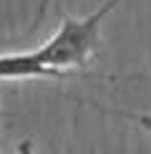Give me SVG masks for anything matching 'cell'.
<instances>
[{"mask_svg": "<svg viewBox=\"0 0 151 154\" xmlns=\"http://www.w3.org/2000/svg\"><path fill=\"white\" fill-rule=\"evenodd\" d=\"M118 0H108L98 10L88 13L86 18H73L63 15L61 25L53 35L43 43L40 48H35L38 58L53 71H83L88 63L93 61V56L101 48V23L108 13L116 8ZM73 79H86L83 73H71Z\"/></svg>", "mask_w": 151, "mask_h": 154, "instance_id": "obj_1", "label": "cell"}, {"mask_svg": "<svg viewBox=\"0 0 151 154\" xmlns=\"http://www.w3.org/2000/svg\"><path fill=\"white\" fill-rule=\"evenodd\" d=\"M18 79H53L68 81L71 73L53 71L38 58L35 51L28 53H0V81H18Z\"/></svg>", "mask_w": 151, "mask_h": 154, "instance_id": "obj_2", "label": "cell"}, {"mask_svg": "<svg viewBox=\"0 0 151 154\" xmlns=\"http://www.w3.org/2000/svg\"><path fill=\"white\" fill-rule=\"evenodd\" d=\"M18 154H35L33 152V142H30V139H23V142L18 144Z\"/></svg>", "mask_w": 151, "mask_h": 154, "instance_id": "obj_5", "label": "cell"}, {"mask_svg": "<svg viewBox=\"0 0 151 154\" xmlns=\"http://www.w3.org/2000/svg\"><path fill=\"white\" fill-rule=\"evenodd\" d=\"M0 119H3V109H0Z\"/></svg>", "mask_w": 151, "mask_h": 154, "instance_id": "obj_6", "label": "cell"}, {"mask_svg": "<svg viewBox=\"0 0 151 154\" xmlns=\"http://www.w3.org/2000/svg\"><path fill=\"white\" fill-rule=\"evenodd\" d=\"M48 3H50V0H40V3H38V13H35V18H33V23H30L28 33H33L38 25L43 23V18H46V13H48Z\"/></svg>", "mask_w": 151, "mask_h": 154, "instance_id": "obj_4", "label": "cell"}, {"mask_svg": "<svg viewBox=\"0 0 151 154\" xmlns=\"http://www.w3.org/2000/svg\"><path fill=\"white\" fill-rule=\"evenodd\" d=\"M113 114L121 116V119L134 121V124H138L141 129H149L151 131V114H138V111H113Z\"/></svg>", "mask_w": 151, "mask_h": 154, "instance_id": "obj_3", "label": "cell"}]
</instances>
